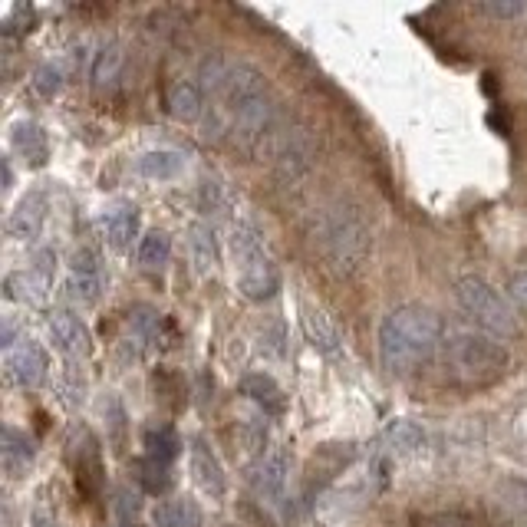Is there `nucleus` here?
<instances>
[{
	"label": "nucleus",
	"mask_w": 527,
	"mask_h": 527,
	"mask_svg": "<svg viewBox=\"0 0 527 527\" xmlns=\"http://www.w3.org/2000/svg\"><path fill=\"white\" fill-rule=\"evenodd\" d=\"M442 317L422 304L389 310L379 323V360L392 376H409L432 360L442 343Z\"/></svg>",
	"instance_id": "f257e3e1"
},
{
	"label": "nucleus",
	"mask_w": 527,
	"mask_h": 527,
	"mask_svg": "<svg viewBox=\"0 0 527 527\" xmlns=\"http://www.w3.org/2000/svg\"><path fill=\"white\" fill-rule=\"evenodd\" d=\"M205 73H211L208 83H215L224 103V116L244 149L264 136L267 119H271V103H267L264 76L248 63H205Z\"/></svg>",
	"instance_id": "f03ea898"
},
{
	"label": "nucleus",
	"mask_w": 527,
	"mask_h": 527,
	"mask_svg": "<svg viewBox=\"0 0 527 527\" xmlns=\"http://www.w3.org/2000/svg\"><path fill=\"white\" fill-rule=\"evenodd\" d=\"M511 356L508 350L488 333L458 330L445 340V366L448 376L465 389H481L498 383L508 369Z\"/></svg>",
	"instance_id": "7ed1b4c3"
},
{
	"label": "nucleus",
	"mask_w": 527,
	"mask_h": 527,
	"mask_svg": "<svg viewBox=\"0 0 527 527\" xmlns=\"http://www.w3.org/2000/svg\"><path fill=\"white\" fill-rule=\"evenodd\" d=\"M231 257L238 290L254 304H264L280 290V271L261 228L254 221H238L231 228Z\"/></svg>",
	"instance_id": "20e7f679"
},
{
	"label": "nucleus",
	"mask_w": 527,
	"mask_h": 527,
	"mask_svg": "<svg viewBox=\"0 0 527 527\" xmlns=\"http://www.w3.org/2000/svg\"><path fill=\"white\" fill-rule=\"evenodd\" d=\"M455 300L465 310V317L475 323L478 330H485L491 336H514L518 327V313H514L511 300L501 294L498 287H491L481 277H462L455 284Z\"/></svg>",
	"instance_id": "39448f33"
},
{
	"label": "nucleus",
	"mask_w": 527,
	"mask_h": 527,
	"mask_svg": "<svg viewBox=\"0 0 527 527\" xmlns=\"http://www.w3.org/2000/svg\"><path fill=\"white\" fill-rule=\"evenodd\" d=\"M366 228L356 218L333 215L320 234V248L336 274H353L366 257Z\"/></svg>",
	"instance_id": "423d86ee"
},
{
	"label": "nucleus",
	"mask_w": 527,
	"mask_h": 527,
	"mask_svg": "<svg viewBox=\"0 0 527 527\" xmlns=\"http://www.w3.org/2000/svg\"><path fill=\"white\" fill-rule=\"evenodd\" d=\"M109 284L106 264L99 251L93 248H80L70 261V277H66V294H70L76 304H96L103 297V290Z\"/></svg>",
	"instance_id": "0eeeda50"
},
{
	"label": "nucleus",
	"mask_w": 527,
	"mask_h": 527,
	"mask_svg": "<svg viewBox=\"0 0 527 527\" xmlns=\"http://www.w3.org/2000/svg\"><path fill=\"white\" fill-rule=\"evenodd\" d=\"M50 356L37 343H20L4 356V379L14 389H37L47 383Z\"/></svg>",
	"instance_id": "6e6552de"
},
{
	"label": "nucleus",
	"mask_w": 527,
	"mask_h": 527,
	"mask_svg": "<svg viewBox=\"0 0 527 527\" xmlns=\"http://www.w3.org/2000/svg\"><path fill=\"white\" fill-rule=\"evenodd\" d=\"M70 462L76 472V485L83 495L93 498L103 488V455H99V442L89 429H76L70 442Z\"/></svg>",
	"instance_id": "1a4fd4ad"
},
{
	"label": "nucleus",
	"mask_w": 527,
	"mask_h": 527,
	"mask_svg": "<svg viewBox=\"0 0 527 527\" xmlns=\"http://www.w3.org/2000/svg\"><path fill=\"white\" fill-rule=\"evenodd\" d=\"M287 478H290V452L284 445L271 448V452L257 458V465L251 468V488L257 491V498H264V501L284 498Z\"/></svg>",
	"instance_id": "9d476101"
},
{
	"label": "nucleus",
	"mask_w": 527,
	"mask_h": 527,
	"mask_svg": "<svg viewBox=\"0 0 527 527\" xmlns=\"http://www.w3.org/2000/svg\"><path fill=\"white\" fill-rule=\"evenodd\" d=\"M47 333H50V343L56 346V353H63L66 360H83L93 350L89 327L70 310H56L47 323Z\"/></svg>",
	"instance_id": "9b49d317"
},
{
	"label": "nucleus",
	"mask_w": 527,
	"mask_h": 527,
	"mask_svg": "<svg viewBox=\"0 0 527 527\" xmlns=\"http://www.w3.org/2000/svg\"><path fill=\"white\" fill-rule=\"evenodd\" d=\"M155 343H159V313L152 307H132L126 317V336H122V350H126L129 360H145Z\"/></svg>",
	"instance_id": "f8f14e48"
},
{
	"label": "nucleus",
	"mask_w": 527,
	"mask_h": 527,
	"mask_svg": "<svg viewBox=\"0 0 527 527\" xmlns=\"http://www.w3.org/2000/svg\"><path fill=\"white\" fill-rule=\"evenodd\" d=\"M99 228H103V238L112 251H129L132 241L139 238V228H142V218H139V208L129 205V201H119V205H109L99 218Z\"/></svg>",
	"instance_id": "ddd939ff"
},
{
	"label": "nucleus",
	"mask_w": 527,
	"mask_h": 527,
	"mask_svg": "<svg viewBox=\"0 0 527 527\" xmlns=\"http://www.w3.org/2000/svg\"><path fill=\"white\" fill-rule=\"evenodd\" d=\"M47 211H50V201H47V195H43V192L24 195L17 201V208L10 211L7 234L14 241H33L43 231V224H47Z\"/></svg>",
	"instance_id": "4468645a"
},
{
	"label": "nucleus",
	"mask_w": 527,
	"mask_h": 527,
	"mask_svg": "<svg viewBox=\"0 0 527 527\" xmlns=\"http://www.w3.org/2000/svg\"><path fill=\"white\" fill-rule=\"evenodd\" d=\"M188 468H192V478L195 485L205 491L211 498H224V488H228V481H224V468L218 462V455L211 452L205 442H192V455H188Z\"/></svg>",
	"instance_id": "2eb2a0df"
},
{
	"label": "nucleus",
	"mask_w": 527,
	"mask_h": 527,
	"mask_svg": "<svg viewBox=\"0 0 527 527\" xmlns=\"http://www.w3.org/2000/svg\"><path fill=\"white\" fill-rule=\"evenodd\" d=\"M10 145H14V152L30 168L47 165V159H50V139H47V132H43V126H37V122H30V119L14 122V129H10Z\"/></svg>",
	"instance_id": "dca6fc26"
},
{
	"label": "nucleus",
	"mask_w": 527,
	"mask_h": 527,
	"mask_svg": "<svg viewBox=\"0 0 527 527\" xmlns=\"http://www.w3.org/2000/svg\"><path fill=\"white\" fill-rule=\"evenodd\" d=\"M300 320H304V333L313 350H320L323 356H336L340 353V330H336V323L327 317V310L313 307V304H304V310H300Z\"/></svg>",
	"instance_id": "f3484780"
},
{
	"label": "nucleus",
	"mask_w": 527,
	"mask_h": 527,
	"mask_svg": "<svg viewBox=\"0 0 527 527\" xmlns=\"http://www.w3.org/2000/svg\"><path fill=\"white\" fill-rule=\"evenodd\" d=\"M165 109L175 122H195L205 112V93H201V86L195 80H178L168 86Z\"/></svg>",
	"instance_id": "a211bd4d"
},
{
	"label": "nucleus",
	"mask_w": 527,
	"mask_h": 527,
	"mask_svg": "<svg viewBox=\"0 0 527 527\" xmlns=\"http://www.w3.org/2000/svg\"><path fill=\"white\" fill-rule=\"evenodd\" d=\"M188 254H192V264L201 277H211L221 264V251H218V238L211 231V224L195 221L188 228Z\"/></svg>",
	"instance_id": "6ab92c4d"
},
{
	"label": "nucleus",
	"mask_w": 527,
	"mask_h": 527,
	"mask_svg": "<svg viewBox=\"0 0 527 527\" xmlns=\"http://www.w3.org/2000/svg\"><path fill=\"white\" fill-rule=\"evenodd\" d=\"M33 455H37V445L27 432L20 429H4V439H0V462H4V472L10 478H20L33 465Z\"/></svg>",
	"instance_id": "aec40b11"
},
{
	"label": "nucleus",
	"mask_w": 527,
	"mask_h": 527,
	"mask_svg": "<svg viewBox=\"0 0 527 527\" xmlns=\"http://www.w3.org/2000/svg\"><path fill=\"white\" fill-rule=\"evenodd\" d=\"M241 392L251 402H257V406H261L267 416H284V412H287V396H284V389L277 386L274 376H267V373L244 376L241 379Z\"/></svg>",
	"instance_id": "412c9836"
},
{
	"label": "nucleus",
	"mask_w": 527,
	"mask_h": 527,
	"mask_svg": "<svg viewBox=\"0 0 527 527\" xmlns=\"http://www.w3.org/2000/svg\"><path fill=\"white\" fill-rule=\"evenodd\" d=\"M139 175L152 178V182H172L188 168V155L178 149H152L136 162Z\"/></svg>",
	"instance_id": "4be33fe9"
},
{
	"label": "nucleus",
	"mask_w": 527,
	"mask_h": 527,
	"mask_svg": "<svg viewBox=\"0 0 527 527\" xmlns=\"http://www.w3.org/2000/svg\"><path fill=\"white\" fill-rule=\"evenodd\" d=\"M47 290H50V280L40 277L37 271H17V274H7L4 280V297L7 300H17V304H27V307H40L47 300Z\"/></svg>",
	"instance_id": "5701e85b"
},
{
	"label": "nucleus",
	"mask_w": 527,
	"mask_h": 527,
	"mask_svg": "<svg viewBox=\"0 0 527 527\" xmlns=\"http://www.w3.org/2000/svg\"><path fill=\"white\" fill-rule=\"evenodd\" d=\"M142 448H145V458L172 465L175 458L182 455V439H178V432L172 429V425L152 422L149 429L142 432Z\"/></svg>",
	"instance_id": "b1692460"
},
{
	"label": "nucleus",
	"mask_w": 527,
	"mask_h": 527,
	"mask_svg": "<svg viewBox=\"0 0 527 527\" xmlns=\"http://www.w3.org/2000/svg\"><path fill=\"white\" fill-rule=\"evenodd\" d=\"M201 508L192 498H172L155 504L152 511V524L155 527H201Z\"/></svg>",
	"instance_id": "393cba45"
},
{
	"label": "nucleus",
	"mask_w": 527,
	"mask_h": 527,
	"mask_svg": "<svg viewBox=\"0 0 527 527\" xmlns=\"http://www.w3.org/2000/svg\"><path fill=\"white\" fill-rule=\"evenodd\" d=\"M168 257H172V238H168V231H145L139 244H136V261L145 271H162L168 264Z\"/></svg>",
	"instance_id": "a878e982"
},
{
	"label": "nucleus",
	"mask_w": 527,
	"mask_h": 527,
	"mask_svg": "<svg viewBox=\"0 0 527 527\" xmlns=\"http://www.w3.org/2000/svg\"><path fill=\"white\" fill-rule=\"evenodd\" d=\"M386 442L396 448V452H419L425 445V432L409 419H392L386 425Z\"/></svg>",
	"instance_id": "bb28decb"
},
{
	"label": "nucleus",
	"mask_w": 527,
	"mask_h": 527,
	"mask_svg": "<svg viewBox=\"0 0 527 527\" xmlns=\"http://www.w3.org/2000/svg\"><path fill=\"white\" fill-rule=\"evenodd\" d=\"M139 485L149 491V495H165V491H172L175 485V475H172V465L165 462H155V458H145L139 462Z\"/></svg>",
	"instance_id": "cd10ccee"
},
{
	"label": "nucleus",
	"mask_w": 527,
	"mask_h": 527,
	"mask_svg": "<svg viewBox=\"0 0 527 527\" xmlns=\"http://www.w3.org/2000/svg\"><path fill=\"white\" fill-rule=\"evenodd\" d=\"M119 70H122V50L116 47V43H106V47L93 56L89 76H93L96 86H109L119 80Z\"/></svg>",
	"instance_id": "c85d7f7f"
},
{
	"label": "nucleus",
	"mask_w": 527,
	"mask_h": 527,
	"mask_svg": "<svg viewBox=\"0 0 527 527\" xmlns=\"http://www.w3.org/2000/svg\"><path fill=\"white\" fill-rule=\"evenodd\" d=\"M527 10V4H518V0H488V4H475V14L495 17V20H511L521 17Z\"/></svg>",
	"instance_id": "c756f323"
},
{
	"label": "nucleus",
	"mask_w": 527,
	"mask_h": 527,
	"mask_svg": "<svg viewBox=\"0 0 527 527\" xmlns=\"http://www.w3.org/2000/svg\"><path fill=\"white\" fill-rule=\"evenodd\" d=\"M33 86H37V93L40 96H56L60 93V86H63V73H60V66H53V63H47V66H40L37 70V76H33Z\"/></svg>",
	"instance_id": "7c9ffc66"
},
{
	"label": "nucleus",
	"mask_w": 527,
	"mask_h": 527,
	"mask_svg": "<svg viewBox=\"0 0 527 527\" xmlns=\"http://www.w3.org/2000/svg\"><path fill=\"white\" fill-rule=\"evenodd\" d=\"M508 297H511L521 310H527V271H524V274H514V277L508 280Z\"/></svg>",
	"instance_id": "2f4dec72"
},
{
	"label": "nucleus",
	"mask_w": 527,
	"mask_h": 527,
	"mask_svg": "<svg viewBox=\"0 0 527 527\" xmlns=\"http://www.w3.org/2000/svg\"><path fill=\"white\" fill-rule=\"evenodd\" d=\"M33 271H37L40 277H47L53 284V274H56V254L53 251H40L37 257H33Z\"/></svg>",
	"instance_id": "473e14b6"
},
{
	"label": "nucleus",
	"mask_w": 527,
	"mask_h": 527,
	"mask_svg": "<svg viewBox=\"0 0 527 527\" xmlns=\"http://www.w3.org/2000/svg\"><path fill=\"white\" fill-rule=\"evenodd\" d=\"M33 524H37V527H60V524L50 518V514H43V511L37 514V521H33Z\"/></svg>",
	"instance_id": "72a5a7b5"
},
{
	"label": "nucleus",
	"mask_w": 527,
	"mask_h": 527,
	"mask_svg": "<svg viewBox=\"0 0 527 527\" xmlns=\"http://www.w3.org/2000/svg\"><path fill=\"white\" fill-rule=\"evenodd\" d=\"M10 182H14V172H10V162H4V188H10Z\"/></svg>",
	"instance_id": "f704fd0d"
},
{
	"label": "nucleus",
	"mask_w": 527,
	"mask_h": 527,
	"mask_svg": "<svg viewBox=\"0 0 527 527\" xmlns=\"http://www.w3.org/2000/svg\"><path fill=\"white\" fill-rule=\"evenodd\" d=\"M119 527H142V524H136V521H122Z\"/></svg>",
	"instance_id": "c9c22d12"
}]
</instances>
